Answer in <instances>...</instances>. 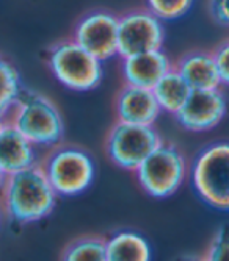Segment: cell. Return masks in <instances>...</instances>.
Masks as SVG:
<instances>
[{
	"instance_id": "d6986e66",
	"label": "cell",
	"mask_w": 229,
	"mask_h": 261,
	"mask_svg": "<svg viewBox=\"0 0 229 261\" xmlns=\"http://www.w3.org/2000/svg\"><path fill=\"white\" fill-rule=\"evenodd\" d=\"M193 7V0H146V10L160 20H176L186 16Z\"/></svg>"
},
{
	"instance_id": "44dd1931",
	"label": "cell",
	"mask_w": 229,
	"mask_h": 261,
	"mask_svg": "<svg viewBox=\"0 0 229 261\" xmlns=\"http://www.w3.org/2000/svg\"><path fill=\"white\" fill-rule=\"evenodd\" d=\"M221 85L229 86V41L220 44L212 52Z\"/></svg>"
},
{
	"instance_id": "8fae6325",
	"label": "cell",
	"mask_w": 229,
	"mask_h": 261,
	"mask_svg": "<svg viewBox=\"0 0 229 261\" xmlns=\"http://www.w3.org/2000/svg\"><path fill=\"white\" fill-rule=\"evenodd\" d=\"M114 108L118 121L140 125H154L162 113L152 89L132 85H124L118 92Z\"/></svg>"
},
{
	"instance_id": "d4e9b609",
	"label": "cell",
	"mask_w": 229,
	"mask_h": 261,
	"mask_svg": "<svg viewBox=\"0 0 229 261\" xmlns=\"http://www.w3.org/2000/svg\"><path fill=\"white\" fill-rule=\"evenodd\" d=\"M4 180H5V174L2 169H0V188H2V185H4Z\"/></svg>"
},
{
	"instance_id": "9c48e42d",
	"label": "cell",
	"mask_w": 229,
	"mask_h": 261,
	"mask_svg": "<svg viewBox=\"0 0 229 261\" xmlns=\"http://www.w3.org/2000/svg\"><path fill=\"white\" fill-rule=\"evenodd\" d=\"M73 39L101 61L118 55V16L110 11H91L74 29Z\"/></svg>"
},
{
	"instance_id": "4fadbf2b",
	"label": "cell",
	"mask_w": 229,
	"mask_h": 261,
	"mask_svg": "<svg viewBox=\"0 0 229 261\" xmlns=\"http://www.w3.org/2000/svg\"><path fill=\"white\" fill-rule=\"evenodd\" d=\"M38 163V147L7 121L0 130V169L8 175Z\"/></svg>"
},
{
	"instance_id": "ac0fdd59",
	"label": "cell",
	"mask_w": 229,
	"mask_h": 261,
	"mask_svg": "<svg viewBox=\"0 0 229 261\" xmlns=\"http://www.w3.org/2000/svg\"><path fill=\"white\" fill-rule=\"evenodd\" d=\"M66 261H107L105 240L98 236H85L76 240L63 252Z\"/></svg>"
},
{
	"instance_id": "7402d4cb",
	"label": "cell",
	"mask_w": 229,
	"mask_h": 261,
	"mask_svg": "<svg viewBox=\"0 0 229 261\" xmlns=\"http://www.w3.org/2000/svg\"><path fill=\"white\" fill-rule=\"evenodd\" d=\"M209 13L218 25L229 29V0H209Z\"/></svg>"
},
{
	"instance_id": "52a82bcc",
	"label": "cell",
	"mask_w": 229,
	"mask_h": 261,
	"mask_svg": "<svg viewBox=\"0 0 229 261\" xmlns=\"http://www.w3.org/2000/svg\"><path fill=\"white\" fill-rule=\"evenodd\" d=\"M162 142L154 125H140L118 121L105 139V150L113 164L135 171L143 160Z\"/></svg>"
},
{
	"instance_id": "cb8c5ba5",
	"label": "cell",
	"mask_w": 229,
	"mask_h": 261,
	"mask_svg": "<svg viewBox=\"0 0 229 261\" xmlns=\"http://www.w3.org/2000/svg\"><path fill=\"white\" fill-rule=\"evenodd\" d=\"M5 122H7V117L5 116H0V130H2V127L5 125Z\"/></svg>"
},
{
	"instance_id": "5bb4252c",
	"label": "cell",
	"mask_w": 229,
	"mask_h": 261,
	"mask_svg": "<svg viewBox=\"0 0 229 261\" xmlns=\"http://www.w3.org/2000/svg\"><path fill=\"white\" fill-rule=\"evenodd\" d=\"M192 89H218L221 86L214 55L209 52H190L174 67Z\"/></svg>"
},
{
	"instance_id": "9a60e30c",
	"label": "cell",
	"mask_w": 229,
	"mask_h": 261,
	"mask_svg": "<svg viewBox=\"0 0 229 261\" xmlns=\"http://www.w3.org/2000/svg\"><path fill=\"white\" fill-rule=\"evenodd\" d=\"M107 261H149L152 249L143 234L123 230L105 240Z\"/></svg>"
},
{
	"instance_id": "ffe728a7",
	"label": "cell",
	"mask_w": 229,
	"mask_h": 261,
	"mask_svg": "<svg viewBox=\"0 0 229 261\" xmlns=\"http://www.w3.org/2000/svg\"><path fill=\"white\" fill-rule=\"evenodd\" d=\"M205 258L211 261H229V222L223 224L214 234Z\"/></svg>"
},
{
	"instance_id": "30bf717a",
	"label": "cell",
	"mask_w": 229,
	"mask_h": 261,
	"mask_svg": "<svg viewBox=\"0 0 229 261\" xmlns=\"http://www.w3.org/2000/svg\"><path fill=\"white\" fill-rule=\"evenodd\" d=\"M227 105L220 89H192L189 99L174 114L180 127L201 133L215 128L226 114Z\"/></svg>"
},
{
	"instance_id": "3957f363",
	"label": "cell",
	"mask_w": 229,
	"mask_h": 261,
	"mask_svg": "<svg viewBox=\"0 0 229 261\" xmlns=\"http://www.w3.org/2000/svg\"><path fill=\"white\" fill-rule=\"evenodd\" d=\"M41 168L57 196H79L93 185L96 175L95 160L76 146H55L42 160Z\"/></svg>"
},
{
	"instance_id": "ba28073f",
	"label": "cell",
	"mask_w": 229,
	"mask_h": 261,
	"mask_svg": "<svg viewBox=\"0 0 229 261\" xmlns=\"http://www.w3.org/2000/svg\"><path fill=\"white\" fill-rule=\"evenodd\" d=\"M164 20L149 10H135L118 17V55L121 58L162 49Z\"/></svg>"
},
{
	"instance_id": "7c38bea8",
	"label": "cell",
	"mask_w": 229,
	"mask_h": 261,
	"mask_svg": "<svg viewBox=\"0 0 229 261\" xmlns=\"http://www.w3.org/2000/svg\"><path fill=\"white\" fill-rule=\"evenodd\" d=\"M173 67L171 60L162 50H151L121 58V74L126 85L149 88L162 79Z\"/></svg>"
},
{
	"instance_id": "277c9868",
	"label": "cell",
	"mask_w": 229,
	"mask_h": 261,
	"mask_svg": "<svg viewBox=\"0 0 229 261\" xmlns=\"http://www.w3.org/2000/svg\"><path fill=\"white\" fill-rule=\"evenodd\" d=\"M190 178L199 199L215 210L229 211V142H214L195 158Z\"/></svg>"
},
{
	"instance_id": "5b68a950",
	"label": "cell",
	"mask_w": 229,
	"mask_h": 261,
	"mask_svg": "<svg viewBox=\"0 0 229 261\" xmlns=\"http://www.w3.org/2000/svg\"><path fill=\"white\" fill-rule=\"evenodd\" d=\"M133 172L146 194L165 199L177 193L184 185L189 163L180 149L171 142L162 141Z\"/></svg>"
},
{
	"instance_id": "2e32d148",
	"label": "cell",
	"mask_w": 229,
	"mask_h": 261,
	"mask_svg": "<svg viewBox=\"0 0 229 261\" xmlns=\"http://www.w3.org/2000/svg\"><path fill=\"white\" fill-rule=\"evenodd\" d=\"M152 92L160 110L174 116L189 99L192 88L184 80V77H182L174 67H171L168 72L154 85Z\"/></svg>"
},
{
	"instance_id": "603a6c76",
	"label": "cell",
	"mask_w": 229,
	"mask_h": 261,
	"mask_svg": "<svg viewBox=\"0 0 229 261\" xmlns=\"http://www.w3.org/2000/svg\"><path fill=\"white\" fill-rule=\"evenodd\" d=\"M4 206H2V202H0V225H2V219H4Z\"/></svg>"
},
{
	"instance_id": "e0dca14e",
	"label": "cell",
	"mask_w": 229,
	"mask_h": 261,
	"mask_svg": "<svg viewBox=\"0 0 229 261\" xmlns=\"http://www.w3.org/2000/svg\"><path fill=\"white\" fill-rule=\"evenodd\" d=\"M22 91L24 86L17 69L10 60L0 55V116L7 117Z\"/></svg>"
},
{
	"instance_id": "6da1fadb",
	"label": "cell",
	"mask_w": 229,
	"mask_h": 261,
	"mask_svg": "<svg viewBox=\"0 0 229 261\" xmlns=\"http://www.w3.org/2000/svg\"><path fill=\"white\" fill-rule=\"evenodd\" d=\"M0 194L5 216L20 225L48 218L57 203V193L39 163L5 175Z\"/></svg>"
},
{
	"instance_id": "7a4b0ae2",
	"label": "cell",
	"mask_w": 229,
	"mask_h": 261,
	"mask_svg": "<svg viewBox=\"0 0 229 261\" xmlns=\"http://www.w3.org/2000/svg\"><path fill=\"white\" fill-rule=\"evenodd\" d=\"M7 121L38 149H52L60 144L64 136L63 116L57 105L49 97L30 89L20 92L7 114Z\"/></svg>"
},
{
	"instance_id": "8992f818",
	"label": "cell",
	"mask_w": 229,
	"mask_h": 261,
	"mask_svg": "<svg viewBox=\"0 0 229 261\" xmlns=\"http://www.w3.org/2000/svg\"><path fill=\"white\" fill-rule=\"evenodd\" d=\"M48 66L55 80L73 91H91L104 79V61L86 52L74 39L57 42L49 50Z\"/></svg>"
}]
</instances>
